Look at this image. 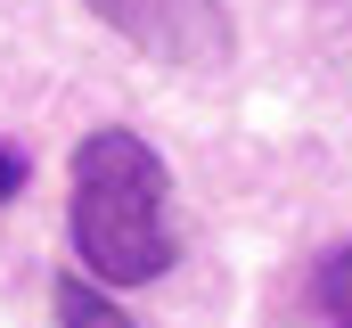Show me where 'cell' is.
Segmentation results:
<instances>
[{
  "label": "cell",
  "mask_w": 352,
  "mask_h": 328,
  "mask_svg": "<svg viewBox=\"0 0 352 328\" xmlns=\"http://www.w3.org/2000/svg\"><path fill=\"white\" fill-rule=\"evenodd\" d=\"M66 230L98 279L115 287H148L180 263V230H173V172L164 156L107 123L74 148V197H66Z\"/></svg>",
  "instance_id": "obj_1"
},
{
  "label": "cell",
  "mask_w": 352,
  "mask_h": 328,
  "mask_svg": "<svg viewBox=\"0 0 352 328\" xmlns=\"http://www.w3.org/2000/svg\"><path fill=\"white\" fill-rule=\"evenodd\" d=\"M90 17H107L131 50H148L156 66L180 74H213L230 66V8L221 0H82Z\"/></svg>",
  "instance_id": "obj_2"
},
{
  "label": "cell",
  "mask_w": 352,
  "mask_h": 328,
  "mask_svg": "<svg viewBox=\"0 0 352 328\" xmlns=\"http://www.w3.org/2000/svg\"><path fill=\"white\" fill-rule=\"evenodd\" d=\"M50 304H58V328H140L115 296H98L90 279H58V287H50Z\"/></svg>",
  "instance_id": "obj_3"
},
{
  "label": "cell",
  "mask_w": 352,
  "mask_h": 328,
  "mask_svg": "<svg viewBox=\"0 0 352 328\" xmlns=\"http://www.w3.org/2000/svg\"><path fill=\"white\" fill-rule=\"evenodd\" d=\"M311 304H320V320L352 328V246H328V254H320V271H311Z\"/></svg>",
  "instance_id": "obj_4"
},
{
  "label": "cell",
  "mask_w": 352,
  "mask_h": 328,
  "mask_svg": "<svg viewBox=\"0 0 352 328\" xmlns=\"http://www.w3.org/2000/svg\"><path fill=\"white\" fill-rule=\"evenodd\" d=\"M25 172H33V164H25V148H8V140H0V205L25 189Z\"/></svg>",
  "instance_id": "obj_5"
}]
</instances>
